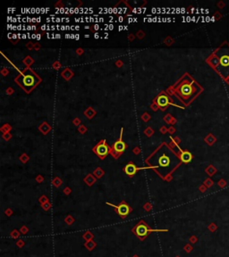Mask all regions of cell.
Here are the masks:
<instances>
[{"instance_id": "obj_19", "label": "cell", "mask_w": 229, "mask_h": 257, "mask_svg": "<svg viewBox=\"0 0 229 257\" xmlns=\"http://www.w3.org/2000/svg\"><path fill=\"white\" fill-rule=\"evenodd\" d=\"M15 245H16L17 247L22 248V247H23V246H25V242H24V240H23V239H18V240L16 241V243H15Z\"/></svg>"}, {"instance_id": "obj_44", "label": "cell", "mask_w": 229, "mask_h": 257, "mask_svg": "<svg viewBox=\"0 0 229 257\" xmlns=\"http://www.w3.org/2000/svg\"><path fill=\"white\" fill-rule=\"evenodd\" d=\"M176 257H180V256H176Z\"/></svg>"}, {"instance_id": "obj_15", "label": "cell", "mask_w": 229, "mask_h": 257, "mask_svg": "<svg viewBox=\"0 0 229 257\" xmlns=\"http://www.w3.org/2000/svg\"><path fill=\"white\" fill-rule=\"evenodd\" d=\"M74 221H75L74 218L72 216V215H70V214H68L67 216L65 218V223H66L68 226L73 225V224L74 223Z\"/></svg>"}, {"instance_id": "obj_26", "label": "cell", "mask_w": 229, "mask_h": 257, "mask_svg": "<svg viewBox=\"0 0 229 257\" xmlns=\"http://www.w3.org/2000/svg\"><path fill=\"white\" fill-rule=\"evenodd\" d=\"M5 214L6 215V216L10 217L11 215L13 214V210H12V209H10V208H8V209H6V210L5 211Z\"/></svg>"}, {"instance_id": "obj_32", "label": "cell", "mask_w": 229, "mask_h": 257, "mask_svg": "<svg viewBox=\"0 0 229 257\" xmlns=\"http://www.w3.org/2000/svg\"><path fill=\"white\" fill-rule=\"evenodd\" d=\"M122 30H124V26H119L118 27V31H121Z\"/></svg>"}, {"instance_id": "obj_9", "label": "cell", "mask_w": 229, "mask_h": 257, "mask_svg": "<svg viewBox=\"0 0 229 257\" xmlns=\"http://www.w3.org/2000/svg\"><path fill=\"white\" fill-rule=\"evenodd\" d=\"M34 83H35V79L32 75L31 74H27L23 77V84L27 87H31L32 86Z\"/></svg>"}, {"instance_id": "obj_28", "label": "cell", "mask_w": 229, "mask_h": 257, "mask_svg": "<svg viewBox=\"0 0 229 257\" xmlns=\"http://www.w3.org/2000/svg\"><path fill=\"white\" fill-rule=\"evenodd\" d=\"M64 193L65 194V195H69V194L71 193V189H69V187H66V189H64Z\"/></svg>"}, {"instance_id": "obj_10", "label": "cell", "mask_w": 229, "mask_h": 257, "mask_svg": "<svg viewBox=\"0 0 229 257\" xmlns=\"http://www.w3.org/2000/svg\"><path fill=\"white\" fill-rule=\"evenodd\" d=\"M180 91H181L182 95L187 96H190L192 94V86L189 85V84H184L182 87H181V89H180Z\"/></svg>"}, {"instance_id": "obj_43", "label": "cell", "mask_w": 229, "mask_h": 257, "mask_svg": "<svg viewBox=\"0 0 229 257\" xmlns=\"http://www.w3.org/2000/svg\"><path fill=\"white\" fill-rule=\"evenodd\" d=\"M133 257H140L138 254H134V255H133Z\"/></svg>"}, {"instance_id": "obj_4", "label": "cell", "mask_w": 229, "mask_h": 257, "mask_svg": "<svg viewBox=\"0 0 229 257\" xmlns=\"http://www.w3.org/2000/svg\"><path fill=\"white\" fill-rule=\"evenodd\" d=\"M142 168H138L137 166H136L134 163L130 162L129 163H127V164L126 165V167L124 168V173H126V175H128L129 177H133L134 175L136 174V172H137L138 171H140V170H142Z\"/></svg>"}, {"instance_id": "obj_12", "label": "cell", "mask_w": 229, "mask_h": 257, "mask_svg": "<svg viewBox=\"0 0 229 257\" xmlns=\"http://www.w3.org/2000/svg\"><path fill=\"white\" fill-rule=\"evenodd\" d=\"M83 246H84V247L88 250V251H92V250L97 246V243L94 240H89V241H86Z\"/></svg>"}, {"instance_id": "obj_11", "label": "cell", "mask_w": 229, "mask_h": 257, "mask_svg": "<svg viewBox=\"0 0 229 257\" xmlns=\"http://www.w3.org/2000/svg\"><path fill=\"white\" fill-rule=\"evenodd\" d=\"M220 65L224 68H228L229 67V55H222L219 59Z\"/></svg>"}, {"instance_id": "obj_17", "label": "cell", "mask_w": 229, "mask_h": 257, "mask_svg": "<svg viewBox=\"0 0 229 257\" xmlns=\"http://www.w3.org/2000/svg\"><path fill=\"white\" fill-rule=\"evenodd\" d=\"M20 232L22 233L23 235H26L28 232H29V228H28L26 225H23L22 227L20 228Z\"/></svg>"}, {"instance_id": "obj_40", "label": "cell", "mask_w": 229, "mask_h": 257, "mask_svg": "<svg viewBox=\"0 0 229 257\" xmlns=\"http://www.w3.org/2000/svg\"><path fill=\"white\" fill-rule=\"evenodd\" d=\"M26 36H27V35H25V34H23V35H22V38H23V39H26V38H27Z\"/></svg>"}, {"instance_id": "obj_5", "label": "cell", "mask_w": 229, "mask_h": 257, "mask_svg": "<svg viewBox=\"0 0 229 257\" xmlns=\"http://www.w3.org/2000/svg\"><path fill=\"white\" fill-rule=\"evenodd\" d=\"M180 152H181V155H180V159H181V161L184 163H189L192 162V155L191 154L190 152L188 151H183L179 148Z\"/></svg>"}, {"instance_id": "obj_6", "label": "cell", "mask_w": 229, "mask_h": 257, "mask_svg": "<svg viewBox=\"0 0 229 257\" xmlns=\"http://www.w3.org/2000/svg\"><path fill=\"white\" fill-rule=\"evenodd\" d=\"M121 132L123 133V129H122V130H121ZM126 143H124V142L122 140V137L120 138L119 140H117V141L115 143V145H114V149H115V151L117 152V153H123L124 150H126Z\"/></svg>"}, {"instance_id": "obj_21", "label": "cell", "mask_w": 229, "mask_h": 257, "mask_svg": "<svg viewBox=\"0 0 229 257\" xmlns=\"http://www.w3.org/2000/svg\"><path fill=\"white\" fill-rule=\"evenodd\" d=\"M53 184L55 185V187H58L62 184V181H61V179L59 178H55V179L53 180Z\"/></svg>"}, {"instance_id": "obj_27", "label": "cell", "mask_w": 229, "mask_h": 257, "mask_svg": "<svg viewBox=\"0 0 229 257\" xmlns=\"http://www.w3.org/2000/svg\"><path fill=\"white\" fill-rule=\"evenodd\" d=\"M216 228H217V227L215 226L213 223H212V224H210V225L209 226V230H210V231H215V230H216Z\"/></svg>"}, {"instance_id": "obj_7", "label": "cell", "mask_w": 229, "mask_h": 257, "mask_svg": "<svg viewBox=\"0 0 229 257\" xmlns=\"http://www.w3.org/2000/svg\"><path fill=\"white\" fill-rule=\"evenodd\" d=\"M158 164L160 167H163V168L168 167L170 164V158L166 155H162L158 158Z\"/></svg>"}, {"instance_id": "obj_3", "label": "cell", "mask_w": 229, "mask_h": 257, "mask_svg": "<svg viewBox=\"0 0 229 257\" xmlns=\"http://www.w3.org/2000/svg\"><path fill=\"white\" fill-rule=\"evenodd\" d=\"M93 151L98 155L100 158H104L105 156L107 155V154L109 153V147L106 145L105 141H103L101 143H99L97 147L93 149Z\"/></svg>"}, {"instance_id": "obj_25", "label": "cell", "mask_w": 229, "mask_h": 257, "mask_svg": "<svg viewBox=\"0 0 229 257\" xmlns=\"http://www.w3.org/2000/svg\"><path fill=\"white\" fill-rule=\"evenodd\" d=\"M198 241V238H196V236H192V237L189 238V242L192 243V244H195Z\"/></svg>"}, {"instance_id": "obj_8", "label": "cell", "mask_w": 229, "mask_h": 257, "mask_svg": "<svg viewBox=\"0 0 229 257\" xmlns=\"http://www.w3.org/2000/svg\"><path fill=\"white\" fill-rule=\"evenodd\" d=\"M169 104L168 98L165 95H161L158 98V105L160 107H166Z\"/></svg>"}, {"instance_id": "obj_34", "label": "cell", "mask_w": 229, "mask_h": 257, "mask_svg": "<svg viewBox=\"0 0 229 257\" xmlns=\"http://www.w3.org/2000/svg\"><path fill=\"white\" fill-rule=\"evenodd\" d=\"M55 39H60V38H61V35H60V34H55Z\"/></svg>"}, {"instance_id": "obj_38", "label": "cell", "mask_w": 229, "mask_h": 257, "mask_svg": "<svg viewBox=\"0 0 229 257\" xmlns=\"http://www.w3.org/2000/svg\"><path fill=\"white\" fill-rule=\"evenodd\" d=\"M31 38H32V39H36L37 36L35 35V34H32V35H31Z\"/></svg>"}, {"instance_id": "obj_22", "label": "cell", "mask_w": 229, "mask_h": 257, "mask_svg": "<svg viewBox=\"0 0 229 257\" xmlns=\"http://www.w3.org/2000/svg\"><path fill=\"white\" fill-rule=\"evenodd\" d=\"M143 208H144V210L146 211V212H150L152 210V205L150 203H146V204L144 205Z\"/></svg>"}, {"instance_id": "obj_16", "label": "cell", "mask_w": 229, "mask_h": 257, "mask_svg": "<svg viewBox=\"0 0 229 257\" xmlns=\"http://www.w3.org/2000/svg\"><path fill=\"white\" fill-rule=\"evenodd\" d=\"M9 236H10L12 238H13V239H18L20 238V236H21V232H20V230H12L10 232Z\"/></svg>"}, {"instance_id": "obj_30", "label": "cell", "mask_w": 229, "mask_h": 257, "mask_svg": "<svg viewBox=\"0 0 229 257\" xmlns=\"http://www.w3.org/2000/svg\"><path fill=\"white\" fill-rule=\"evenodd\" d=\"M99 29V24H95L94 25V30L95 31H98Z\"/></svg>"}, {"instance_id": "obj_23", "label": "cell", "mask_w": 229, "mask_h": 257, "mask_svg": "<svg viewBox=\"0 0 229 257\" xmlns=\"http://www.w3.org/2000/svg\"><path fill=\"white\" fill-rule=\"evenodd\" d=\"M184 251H185L186 253H191V252L192 251V246L190 244H187V245L184 246Z\"/></svg>"}, {"instance_id": "obj_37", "label": "cell", "mask_w": 229, "mask_h": 257, "mask_svg": "<svg viewBox=\"0 0 229 257\" xmlns=\"http://www.w3.org/2000/svg\"><path fill=\"white\" fill-rule=\"evenodd\" d=\"M123 20H124V18H123V17H121V16H120V17H119V19H118V21H119L120 23H122V22H123Z\"/></svg>"}, {"instance_id": "obj_39", "label": "cell", "mask_w": 229, "mask_h": 257, "mask_svg": "<svg viewBox=\"0 0 229 257\" xmlns=\"http://www.w3.org/2000/svg\"><path fill=\"white\" fill-rule=\"evenodd\" d=\"M75 30L76 31H79L80 30V27L79 26H75Z\"/></svg>"}, {"instance_id": "obj_18", "label": "cell", "mask_w": 229, "mask_h": 257, "mask_svg": "<svg viewBox=\"0 0 229 257\" xmlns=\"http://www.w3.org/2000/svg\"><path fill=\"white\" fill-rule=\"evenodd\" d=\"M51 206H52V205L49 203V202H47V203H45V204H42L41 205V207H42V209L44 210V211H48L51 208Z\"/></svg>"}, {"instance_id": "obj_2", "label": "cell", "mask_w": 229, "mask_h": 257, "mask_svg": "<svg viewBox=\"0 0 229 257\" xmlns=\"http://www.w3.org/2000/svg\"><path fill=\"white\" fill-rule=\"evenodd\" d=\"M106 204L108 205H110V206L114 207V209L116 212V213L118 214L122 219H126L128 216V215L132 213V211H133L132 207L129 205L126 204V201H122V202L119 205H115L113 204L107 203V202Z\"/></svg>"}, {"instance_id": "obj_41", "label": "cell", "mask_w": 229, "mask_h": 257, "mask_svg": "<svg viewBox=\"0 0 229 257\" xmlns=\"http://www.w3.org/2000/svg\"><path fill=\"white\" fill-rule=\"evenodd\" d=\"M40 20H41V18H40V17L37 18V22H38V23H39V22H40Z\"/></svg>"}, {"instance_id": "obj_36", "label": "cell", "mask_w": 229, "mask_h": 257, "mask_svg": "<svg viewBox=\"0 0 229 257\" xmlns=\"http://www.w3.org/2000/svg\"><path fill=\"white\" fill-rule=\"evenodd\" d=\"M80 39V35H79V34H76V35H75V39Z\"/></svg>"}, {"instance_id": "obj_29", "label": "cell", "mask_w": 229, "mask_h": 257, "mask_svg": "<svg viewBox=\"0 0 229 257\" xmlns=\"http://www.w3.org/2000/svg\"><path fill=\"white\" fill-rule=\"evenodd\" d=\"M36 180H37L38 182H42L43 181V178L41 177V176H38L37 179H36Z\"/></svg>"}, {"instance_id": "obj_1", "label": "cell", "mask_w": 229, "mask_h": 257, "mask_svg": "<svg viewBox=\"0 0 229 257\" xmlns=\"http://www.w3.org/2000/svg\"><path fill=\"white\" fill-rule=\"evenodd\" d=\"M168 228H152L146 223V221L143 220L139 221L138 223L132 228V232H133L141 241H143L146 239L150 233L168 232Z\"/></svg>"}, {"instance_id": "obj_20", "label": "cell", "mask_w": 229, "mask_h": 257, "mask_svg": "<svg viewBox=\"0 0 229 257\" xmlns=\"http://www.w3.org/2000/svg\"><path fill=\"white\" fill-rule=\"evenodd\" d=\"M95 175L97 176V178H100L104 175V171L100 169V168H98L96 171H95Z\"/></svg>"}, {"instance_id": "obj_24", "label": "cell", "mask_w": 229, "mask_h": 257, "mask_svg": "<svg viewBox=\"0 0 229 257\" xmlns=\"http://www.w3.org/2000/svg\"><path fill=\"white\" fill-rule=\"evenodd\" d=\"M39 203L42 205V204H45V203H47V202H48V199H47V197H46V196H42L39 199Z\"/></svg>"}, {"instance_id": "obj_13", "label": "cell", "mask_w": 229, "mask_h": 257, "mask_svg": "<svg viewBox=\"0 0 229 257\" xmlns=\"http://www.w3.org/2000/svg\"><path fill=\"white\" fill-rule=\"evenodd\" d=\"M95 181H96V179H95L91 174H89V175L84 179V182H85L88 186H89V187H91L92 184H94Z\"/></svg>"}, {"instance_id": "obj_14", "label": "cell", "mask_w": 229, "mask_h": 257, "mask_svg": "<svg viewBox=\"0 0 229 257\" xmlns=\"http://www.w3.org/2000/svg\"><path fill=\"white\" fill-rule=\"evenodd\" d=\"M82 238L84 239L85 241L93 240V238H94V235H93L91 231H86L84 234L82 235Z\"/></svg>"}, {"instance_id": "obj_35", "label": "cell", "mask_w": 229, "mask_h": 257, "mask_svg": "<svg viewBox=\"0 0 229 257\" xmlns=\"http://www.w3.org/2000/svg\"><path fill=\"white\" fill-rule=\"evenodd\" d=\"M133 22H134V19H133V18H130L128 20V23H133Z\"/></svg>"}, {"instance_id": "obj_31", "label": "cell", "mask_w": 229, "mask_h": 257, "mask_svg": "<svg viewBox=\"0 0 229 257\" xmlns=\"http://www.w3.org/2000/svg\"><path fill=\"white\" fill-rule=\"evenodd\" d=\"M107 28H108V30L112 31V30L114 29V25H113V24H110V25H108V26H107Z\"/></svg>"}, {"instance_id": "obj_42", "label": "cell", "mask_w": 229, "mask_h": 257, "mask_svg": "<svg viewBox=\"0 0 229 257\" xmlns=\"http://www.w3.org/2000/svg\"><path fill=\"white\" fill-rule=\"evenodd\" d=\"M37 39H40V35H37Z\"/></svg>"}, {"instance_id": "obj_33", "label": "cell", "mask_w": 229, "mask_h": 257, "mask_svg": "<svg viewBox=\"0 0 229 257\" xmlns=\"http://www.w3.org/2000/svg\"><path fill=\"white\" fill-rule=\"evenodd\" d=\"M94 38H95V39H99V33H95V35H94Z\"/></svg>"}]
</instances>
